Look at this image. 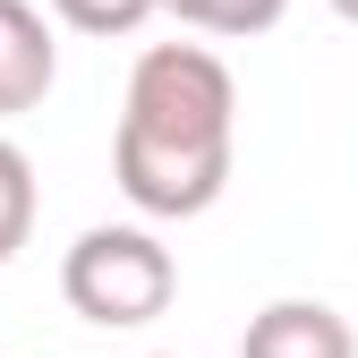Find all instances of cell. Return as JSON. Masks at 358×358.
Masks as SVG:
<instances>
[{
  "instance_id": "obj_3",
  "label": "cell",
  "mask_w": 358,
  "mask_h": 358,
  "mask_svg": "<svg viewBox=\"0 0 358 358\" xmlns=\"http://www.w3.org/2000/svg\"><path fill=\"white\" fill-rule=\"evenodd\" d=\"M60 85V34L34 0H0V120L43 111V94Z\"/></svg>"
},
{
  "instance_id": "obj_5",
  "label": "cell",
  "mask_w": 358,
  "mask_h": 358,
  "mask_svg": "<svg viewBox=\"0 0 358 358\" xmlns=\"http://www.w3.org/2000/svg\"><path fill=\"white\" fill-rule=\"evenodd\" d=\"M162 9L188 26V34H222V43H248V34H273L290 17V0H162Z\"/></svg>"
},
{
  "instance_id": "obj_7",
  "label": "cell",
  "mask_w": 358,
  "mask_h": 358,
  "mask_svg": "<svg viewBox=\"0 0 358 358\" xmlns=\"http://www.w3.org/2000/svg\"><path fill=\"white\" fill-rule=\"evenodd\" d=\"M52 17L69 34H94V43H120V34H137L162 17V0H52Z\"/></svg>"
},
{
  "instance_id": "obj_6",
  "label": "cell",
  "mask_w": 358,
  "mask_h": 358,
  "mask_svg": "<svg viewBox=\"0 0 358 358\" xmlns=\"http://www.w3.org/2000/svg\"><path fill=\"white\" fill-rule=\"evenodd\" d=\"M34 162H26V145L17 137H0V264H9L26 239H34Z\"/></svg>"
},
{
  "instance_id": "obj_4",
  "label": "cell",
  "mask_w": 358,
  "mask_h": 358,
  "mask_svg": "<svg viewBox=\"0 0 358 358\" xmlns=\"http://www.w3.org/2000/svg\"><path fill=\"white\" fill-rule=\"evenodd\" d=\"M239 358H358V333L324 299H264L239 333Z\"/></svg>"
},
{
  "instance_id": "obj_8",
  "label": "cell",
  "mask_w": 358,
  "mask_h": 358,
  "mask_svg": "<svg viewBox=\"0 0 358 358\" xmlns=\"http://www.w3.org/2000/svg\"><path fill=\"white\" fill-rule=\"evenodd\" d=\"M324 9H333V17H350V26H358V0H324Z\"/></svg>"
},
{
  "instance_id": "obj_2",
  "label": "cell",
  "mask_w": 358,
  "mask_h": 358,
  "mask_svg": "<svg viewBox=\"0 0 358 358\" xmlns=\"http://www.w3.org/2000/svg\"><path fill=\"white\" fill-rule=\"evenodd\" d=\"M60 299L85 324H103V333H137V324H154L179 299V256L145 222H94L60 256Z\"/></svg>"
},
{
  "instance_id": "obj_1",
  "label": "cell",
  "mask_w": 358,
  "mask_h": 358,
  "mask_svg": "<svg viewBox=\"0 0 358 358\" xmlns=\"http://www.w3.org/2000/svg\"><path fill=\"white\" fill-rule=\"evenodd\" d=\"M239 162V77L205 43H154L128 69L111 128V179L145 222H196L222 205Z\"/></svg>"
}]
</instances>
